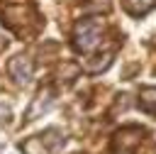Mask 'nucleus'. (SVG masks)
Segmentation results:
<instances>
[{"label": "nucleus", "instance_id": "nucleus-4", "mask_svg": "<svg viewBox=\"0 0 156 154\" xmlns=\"http://www.w3.org/2000/svg\"><path fill=\"white\" fill-rule=\"evenodd\" d=\"M139 108L149 115H156V88H141L139 90Z\"/></svg>", "mask_w": 156, "mask_h": 154}, {"label": "nucleus", "instance_id": "nucleus-1", "mask_svg": "<svg viewBox=\"0 0 156 154\" xmlns=\"http://www.w3.org/2000/svg\"><path fill=\"white\" fill-rule=\"evenodd\" d=\"M73 37H76L78 51H93L100 44V22L98 20H80Z\"/></svg>", "mask_w": 156, "mask_h": 154}, {"label": "nucleus", "instance_id": "nucleus-5", "mask_svg": "<svg viewBox=\"0 0 156 154\" xmlns=\"http://www.w3.org/2000/svg\"><path fill=\"white\" fill-rule=\"evenodd\" d=\"M124 5L132 15H146L151 7H156V0H124Z\"/></svg>", "mask_w": 156, "mask_h": 154}, {"label": "nucleus", "instance_id": "nucleus-2", "mask_svg": "<svg viewBox=\"0 0 156 154\" xmlns=\"http://www.w3.org/2000/svg\"><path fill=\"white\" fill-rule=\"evenodd\" d=\"M61 144H63V137H61L56 130H49V132H44V134L29 137V139L22 144V152H24V154H49V152H56Z\"/></svg>", "mask_w": 156, "mask_h": 154}, {"label": "nucleus", "instance_id": "nucleus-3", "mask_svg": "<svg viewBox=\"0 0 156 154\" xmlns=\"http://www.w3.org/2000/svg\"><path fill=\"white\" fill-rule=\"evenodd\" d=\"M10 76L17 81V83H27L32 78V61L27 56H15L10 61Z\"/></svg>", "mask_w": 156, "mask_h": 154}]
</instances>
